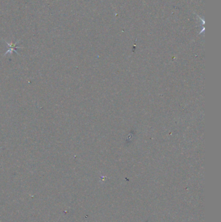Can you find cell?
<instances>
[{
  "mask_svg": "<svg viewBox=\"0 0 221 222\" xmlns=\"http://www.w3.org/2000/svg\"><path fill=\"white\" fill-rule=\"evenodd\" d=\"M19 42L18 41V42H16L13 44V43H9V42H7L5 41V43H6L7 45H8V46L9 47V49H8L7 51L5 52V53L4 54V56H5V55H6L7 53H12V51H15L18 55H19L18 53L17 52V51H16V49L21 48V47H19V46H16V45H17V44L19 43Z\"/></svg>",
  "mask_w": 221,
  "mask_h": 222,
  "instance_id": "1",
  "label": "cell"
}]
</instances>
